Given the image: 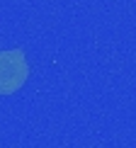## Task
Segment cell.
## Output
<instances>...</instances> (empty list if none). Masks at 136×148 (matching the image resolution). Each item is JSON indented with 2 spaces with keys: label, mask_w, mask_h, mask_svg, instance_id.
I'll return each mask as SVG.
<instances>
[{
  "label": "cell",
  "mask_w": 136,
  "mask_h": 148,
  "mask_svg": "<svg viewBox=\"0 0 136 148\" xmlns=\"http://www.w3.org/2000/svg\"><path fill=\"white\" fill-rule=\"evenodd\" d=\"M29 63L22 49L0 51V95H12L27 83Z\"/></svg>",
  "instance_id": "1"
}]
</instances>
